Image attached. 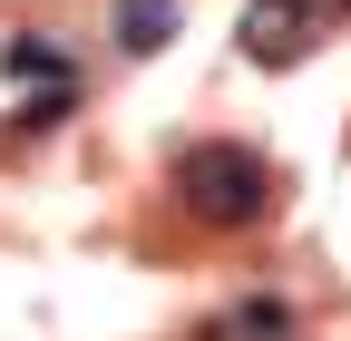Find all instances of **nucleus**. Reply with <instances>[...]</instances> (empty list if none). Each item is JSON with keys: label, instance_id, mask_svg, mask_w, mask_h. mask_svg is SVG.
I'll use <instances>...</instances> for the list:
<instances>
[{"label": "nucleus", "instance_id": "nucleus-1", "mask_svg": "<svg viewBox=\"0 0 351 341\" xmlns=\"http://www.w3.org/2000/svg\"><path fill=\"white\" fill-rule=\"evenodd\" d=\"M176 205H186L205 234H254L274 215V166L254 147H234V137H205V147L176 156Z\"/></svg>", "mask_w": 351, "mask_h": 341}, {"label": "nucleus", "instance_id": "nucleus-2", "mask_svg": "<svg viewBox=\"0 0 351 341\" xmlns=\"http://www.w3.org/2000/svg\"><path fill=\"white\" fill-rule=\"evenodd\" d=\"M341 10H351V0H254L244 29H234V49L254 68H293V59H313L322 39L341 29Z\"/></svg>", "mask_w": 351, "mask_h": 341}, {"label": "nucleus", "instance_id": "nucleus-3", "mask_svg": "<svg viewBox=\"0 0 351 341\" xmlns=\"http://www.w3.org/2000/svg\"><path fill=\"white\" fill-rule=\"evenodd\" d=\"M176 10H186V0H117V49L127 59L166 49V39H176Z\"/></svg>", "mask_w": 351, "mask_h": 341}, {"label": "nucleus", "instance_id": "nucleus-4", "mask_svg": "<svg viewBox=\"0 0 351 341\" xmlns=\"http://www.w3.org/2000/svg\"><path fill=\"white\" fill-rule=\"evenodd\" d=\"M0 68H10V78H39V88H69V49H49V39H10V49H0Z\"/></svg>", "mask_w": 351, "mask_h": 341}, {"label": "nucleus", "instance_id": "nucleus-5", "mask_svg": "<svg viewBox=\"0 0 351 341\" xmlns=\"http://www.w3.org/2000/svg\"><path fill=\"white\" fill-rule=\"evenodd\" d=\"M283 331H293L283 303H244V312H225V341H283Z\"/></svg>", "mask_w": 351, "mask_h": 341}]
</instances>
